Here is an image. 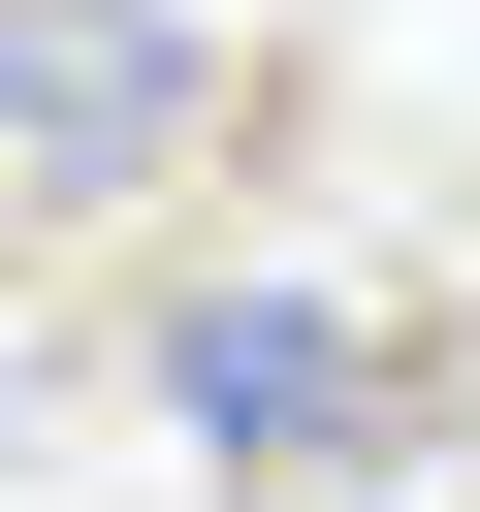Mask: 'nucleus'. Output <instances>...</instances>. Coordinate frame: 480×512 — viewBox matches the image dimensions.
<instances>
[{
    "label": "nucleus",
    "mask_w": 480,
    "mask_h": 512,
    "mask_svg": "<svg viewBox=\"0 0 480 512\" xmlns=\"http://www.w3.org/2000/svg\"><path fill=\"white\" fill-rule=\"evenodd\" d=\"M128 352H160L192 480H320V448H416V416H448V320H416V288H320V256H224V288H160Z\"/></svg>",
    "instance_id": "f257e3e1"
},
{
    "label": "nucleus",
    "mask_w": 480,
    "mask_h": 512,
    "mask_svg": "<svg viewBox=\"0 0 480 512\" xmlns=\"http://www.w3.org/2000/svg\"><path fill=\"white\" fill-rule=\"evenodd\" d=\"M192 160H224V32L192 0H0V224H32V288H96Z\"/></svg>",
    "instance_id": "f03ea898"
},
{
    "label": "nucleus",
    "mask_w": 480,
    "mask_h": 512,
    "mask_svg": "<svg viewBox=\"0 0 480 512\" xmlns=\"http://www.w3.org/2000/svg\"><path fill=\"white\" fill-rule=\"evenodd\" d=\"M224 512H448L416 448H320V480H224Z\"/></svg>",
    "instance_id": "7ed1b4c3"
}]
</instances>
